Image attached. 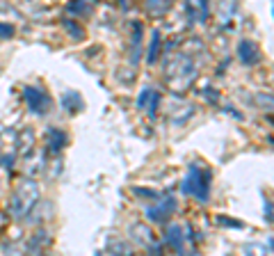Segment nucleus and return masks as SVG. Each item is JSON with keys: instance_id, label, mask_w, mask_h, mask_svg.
Instances as JSON below:
<instances>
[{"instance_id": "nucleus-1", "label": "nucleus", "mask_w": 274, "mask_h": 256, "mask_svg": "<svg viewBox=\"0 0 274 256\" xmlns=\"http://www.w3.org/2000/svg\"><path fill=\"white\" fill-rule=\"evenodd\" d=\"M39 185L32 178H25V181L18 183V187L12 192L9 197V213H12L14 219H25V215H30L35 210V206L39 204Z\"/></svg>"}, {"instance_id": "nucleus-2", "label": "nucleus", "mask_w": 274, "mask_h": 256, "mask_svg": "<svg viewBox=\"0 0 274 256\" xmlns=\"http://www.w3.org/2000/svg\"><path fill=\"white\" fill-rule=\"evenodd\" d=\"M210 181H213V172L201 167V165H196V163H192L190 169H187L185 181H183V192L194 197L196 201H208Z\"/></svg>"}, {"instance_id": "nucleus-3", "label": "nucleus", "mask_w": 274, "mask_h": 256, "mask_svg": "<svg viewBox=\"0 0 274 256\" xmlns=\"http://www.w3.org/2000/svg\"><path fill=\"white\" fill-rule=\"evenodd\" d=\"M167 78H169V82H172V87H176L178 91L187 89L190 82L196 78L192 59L185 57V55H176V57H174V69L167 67Z\"/></svg>"}, {"instance_id": "nucleus-4", "label": "nucleus", "mask_w": 274, "mask_h": 256, "mask_svg": "<svg viewBox=\"0 0 274 256\" xmlns=\"http://www.w3.org/2000/svg\"><path fill=\"white\" fill-rule=\"evenodd\" d=\"M23 99H25L27 110L32 114H48L50 108H53V99L44 89H39V87H32V85L25 87L23 89Z\"/></svg>"}, {"instance_id": "nucleus-5", "label": "nucleus", "mask_w": 274, "mask_h": 256, "mask_svg": "<svg viewBox=\"0 0 274 256\" xmlns=\"http://www.w3.org/2000/svg\"><path fill=\"white\" fill-rule=\"evenodd\" d=\"M128 236H130L132 242H137L140 247H146L149 251H160V245H158V240H155V233L149 224H144V222L130 224V227H128Z\"/></svg>"}, {"instance_id": "nucleus-6", "label": "nucleus", "mask_w": 274, "mask_h": 256, "mask_svg": "<svg viewBox=\"0 0 274 256\" xmlns=\"http://www.w3.org/2000/svg\"><path fill=\"white\" fill-rule=\"evenodd\" d=\"M176 206H178V201L174 197H164V199H158V204L153 208L146 210V215H149L151 222H167L172 217V213L176 210Z\"/></svg>"}, {"instance_id": "nucleus-7", "label": "nucleus", "mask_w": 274, "mask_h": 256, "mask_svg": "<svg viewBox=\"0 0 274 256\" xmlns=\"http://www.w3.org/2000/svg\"><path fill=\"white\" fill-rule=\"evenodd\" d=\"M237 57L242 59V64H247V67H254V64L260 62V48L258 44H254V41L249 39H242L240 44H237Z\"/></svg>"}, {"instance_id": "nucleus-8", "label": "nucleus", "mask_w": 274, "mask_h": 256, "mask_svg": "<svg viewBox=\"0 0 274 256\" xmlns=\"http://www.w3.org/2000/svg\"><path fill=\"white\" fill-rule=\"evenodd\" d=\"M144 5H146V12H149V16L162 18L164 14H167L169 9L174 7V0H144Z\"/></svg>"}, {"instance_id": "nucleus-9", "label": "nucleus", "mask_w": 274, "mask_h": 256, "mask_svg": "<svg viewBox=\"0 0 274 256\" xmlns=\"http://www.w3.org/2000/svg\"><path fill=\"white\" fill-rule=\"evenodd\" d=\"M48 151L50 153H59V151L66 146V133L59 131V128H48Z\"/></svg>"}, {"instance_id": "nucleus-10", "label": "nucleus", "mask_w": 274, "mask_h": 256, "mask_svg": "<svg viewBox=\"0 0 274 256\" xmlns=\"http://www.w3.org/2000/svg\"><path fill=\"white\" fill-rule=\"evenodd\" d=\"M190 236H183V229L178 227V224H174V227L167 229V236H164V242H169V245L174 247V249L178 251V254H183V240Z\"/></svg>"}, {"instance_id": "nucleus-11", "label": "nucleus", "mask_w": 274, "mask_h": 256, "mask_svg": "<svg viewBox=\"0 0 274 256\" xmlns=\"http://www.w3.org/2000/svg\"><path fill=\"white\" fill-rule=\"evenodd\" d=\"M62 105L68 110V112H80V110L85 108V103H82V96L78 94V91H73V89L64 91V96H62Z\"/></svg>"}, {"instance_id": "nucleus-12", "label": "nucleus", "mask_w": 274, "mask_h": 256, "mask_svg": "<svg viewBox=\"0 0 274 256\" xmlns=\"http://www.w3.org/2000/svg\"><path fill=\"white\" fill-rule=\"evenodd\" d=\"M68 12H73V14H78V16H89L91 12H94V5L91 3H87V0H71L68 3Z\"/></svg>"}, {"instance_id": "nucleus-13", "label": "nucleus", "mask_w": 274, "mask_h": 256, "mask_svg": "<svg viewBox=\"0 0 274 256\" xmlns=\"http://www.w3.org/2000/svg\"><path fill=\"white\" fill-rule=\"evenodd\" d=\"M140 44H142V23L132 25V64L140 62Z\"/></svg>"}, {"instance_id": "nucleus-14", "label": "nucleus", "mask_w": 274, "mask_h": 256, "mask_svg": "<svg viewBox=\"0 0 274 256\" xmlns=\"http://www.w3.org/2000/svg\"><path fill=\"white\" fill-rule=\"evenodd\" d=\"M160 46H162V37L160 32H153V39H151V48H149V64H155V59L160 57Z\"/></svg>"}, {"instance_id": "nucleus-15", "label": "nucleus", "mask_w": 274, "mask_h": 256, "mask_svg": "<svg viewBox=\"0 0 274 256\" xmlns=\"http://www.w3.org/2000/svg\"><path fill=\"white\" fill-rule=\"evenodd\" d=\"M158 94L155 89H151V87H144V89L140 91V96H137V110H146L149 108V103H151V99Z\"/></svg>"}, {"instance_id": "nucleus-16", "label": "nucleus", "mask_w": 274, "mask_h": 256, "mask_svg": "<svg viewBox=\"0 0 274 256\" xmlns=\"http://www.w3.org/2000/svg\"><path fill=\"white\" fill-rule=\"evenodd\" d=\"M114 251H121V254H132V247L128 242H121V240H110L108 245V254H114Z\"/></svg>"}, {"instance_id": "nucleus-17", "label": "nucleus", "mask_w": 274, "mask_h": 256, "mask_svg": "<svg viewBox=\"0 0 274 256\" xmlns=\"http://www.w3.org/2000/svg\"><path fill=\"white\" fill-rule=\"evenodd\" d=\"M64 27H66V30L68 32H71V37H73V39H80V37L82 35H85V30H82V27L80 25H78V23H73V21H68V18H64Z\"/></svg>"}, {"instance_id": "nucleus-18", "label": "nucleus", "mask_w": 274, "mask_h": 256, "mask_svg": "<svg viewBox=\"0 0 274 256\" xmlns=\"http://www.w3.org/2000/svg\"><path fill=\"white\" fill-rule=\"evenodd\" d=\"M14 25H9V23H0V39H9V37H14Z\"/></svg>"}, {"instance_id": "nucleus-19", "label": "nucleus", "mask_w": 274, "mask_h": 256, "mask_svg": "<svg viewBox=\"0 0 274 256\" xmlns=\"http://www.w3.org/2000/svg\"><path fill=\"white\" fill-rule=\"evenodd\" d=\"M158 105H160V94H155L153 99H151L149 108H146V110H149V117H151V119H153L155 114H158Z\"/></svg>"}, {"instance_id": "nucleus-20", "label": "nucleus", "mask_w": 274, "mask_h": 256, "mask_svg": "<svg viewBox=\"0 0 274 256\" xmlns=\"http://www.w3.org/2000/svg\"><path fill=\"white\" fill-rule=\"evenodd\" d=\"M135 192L137 197H151V199H158V192H153V190H146V187H135Z\"/></svg>"}, {"instance_id": "nucleus-21", "label": "nucleus", "mask_w": 274, "mask_h": 256, "mask_svg": "<svg viewBox=\"0 0 274 256\" xmlns=\"http://www.w3.org/2000/svg\"><path fill=\"white\" fill-rule=\"evenodd\" d=\"M219 224H224V227H235V229H242V222H233V219H224V217H219Z\"/></svg>"}, {"instance_id": "nucleus-22", "label": "nucleus", "mask_w": 274, "mask_h": 256, "mask_svg": "<svg viewBox=\"0 0 274 256\" xmlns=\"http://www.w3.org/2000/svg\"><path fill=\"white\" fill-rule=\"evenodd\" d=\"M265 219L272 222V204H269V201H265Z\"/></svg>"}, {"instance_id": "nucleus-23", "label": "nucleus", "mask_w": 274, "mask_h": 256, "mask_svg": "<svg viewBox=\"0 0 274 256\" xmlns=\"http://www.w3.org/2000/svg\"><path fill=\"white\" fill-rule=\"evenodd\" d=\"M0 165H3V167H12V165H14V155H9V158H3V163H0Z\"/></svg>"}]
</instances>
